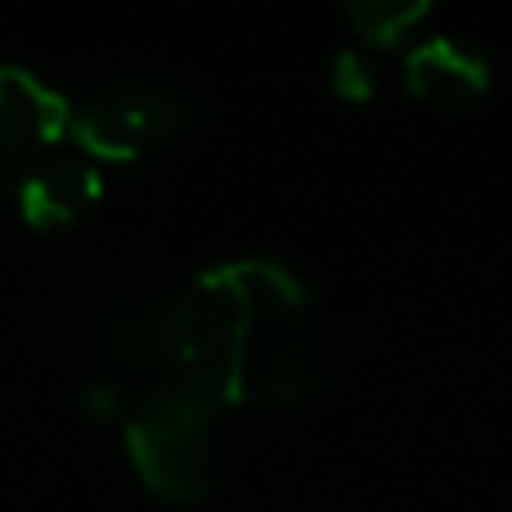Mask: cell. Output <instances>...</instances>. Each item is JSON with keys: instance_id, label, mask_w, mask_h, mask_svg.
<instances>
[{"instance_id": "6da1fadb", "label": "cell", "mask_w": 512, "mask_h": 512, "mask_svg": "<svg viewBox=\"0 0 512 512\" xmlns=\"http://www.w3.org/2000/svg\"><path fill=\"white\" fill-rule=\"evenodd\" d=\"M122 351L158 373V387L185 391L198 405H239L243 283L239 261L198 274L171 301L149 306L122 337Z\"/></svg>"}, {"instance_id": "7a4b0ae2", "label": "cell", "mask_w": 512, "mask_h": 512, "mask_svg": "<svg viewBox=\"0 0 512 512\" xmlns=\"http://www.w3.org/2000/svg\"><path fill=\"white\" fill-rule=\"evenodd\" d=\"M243 283V360L239 405L292 400L310 373V310L306 292L270 261H239Z\"/></svg>"}, {"instance_id": "3957f363", "label": "cell", "mask_w": 512, "mask_h": 512, "mask_svg": "<svg viewBox=\"0 0 512 512\" xmlns=\"http://www.w3.org/2000/svg\"><path fill=\"white\" fill-rule=\"evenodd\" d=\"M126 454L153 495L194 504L216 481L212 409L185 391L153 387L126 418Z\"/></svg>"}, {"instance_id": "277c9868", "label": "cell", "mask_w": 512, "mask_h": 512, "mask_svg": "<svg viewBox=\"0 0 512 512\" xmlns=\"http://www.w3.org/2000/svg\"><path fill=\"white\" fill-rule=\"evenodd\" d=\"M185 126V104L158 86H104L72 104V135L77 149L95 162H126L149 144H162Z\"/></svg>"}, {"instance_id": "5b68a950", "label": "cell", "mask_w": 512, "mask_h": 512, "mask_svg": "<svg viewBox=\"0 0 512 512\" xmlns=\"http://www.w3.org/2000/svg\"><path fill=\"white\" fill-rule=\"evenodd\" d=\"M72 135V99L27 68H0V149L5 158H45Z\"/></svg>"}, {"instance_id": "8992f818", "label": "cell", "mask_w": 512, "mask_h": 512, "mask_svg": "<svg viewBox=\"0 0 512 512\" xmlns=\"http://www.w3.org/2000/svg\"><path fill=\"white\" fill-rule=\"evenodd\" d=\"M99 162L86 153H45V158H27L14 171V207L41 230L54 225H72L90 203L99 198Z\"/></svg>"}, {"instance_id": "52a82bcc", "label": "cell", "mask_w": 512, "mask_h": 512, "mask_svg": "<svg viewBox=\"0 0 512 512\" xmlns=\"http://www.w3.org/2000/svg\"><path fill=\"white\" fill-rule=\"evenodd\" d=\"M405 86L432 108H472L490 86V68L477 50L427 36L405 54Z\"/></svg>"}, {"instance_id": "ba28073f", "label": "cell", "mask_w": 512, "mask_h": 512, "mask_svg": "<svg viewBox=\"0 0 512 512\" xmlns=\"http://www.w3.org/2000/svg\"><path fill=\"white\" fill-rule=\"evenodd\" d=\"M432 9L414 5V0H364L351 9V23L360 32V41L369 45H400L414 36L418 23H427Z\"/></svg>"}, {"instance_id": "9c48e42d", "label": "cell", "mask_w": 512, "mask_h": 512, "mask_svg": "<svg viewBox=\"0 0 512 512\" xmlns=\"http://www.w3.org/2000/svg\"><path fill=\"white\" fill-rule=\"evenodd\" d=\"M328 86H333V95H342V99H351V104H360V99L373 95V63L364 59L360 50H342V54L333 59Z\"/></svg>"}]
</instances>
